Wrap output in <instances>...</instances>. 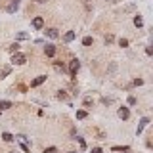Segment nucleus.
<instances>
[{
	"label": "nucleus",
	"mask_w": 153,
	"mask_h": 153,
	"mask_svg": "<svg viewBox=\"0 0 153 153\" xmlns=\"http://www.w3.org/2000/svg\"><path fill=\"white\" fill-rule=\"evenodd\" d=\"M25 61H27V57H25L23 54H19V52H15L14 56H12V63L14 65H23Z\"/></svg>",
	"instance_id": "f257e3e1"
},
{
	"label": "nucleus",
	"mask_w": 153,
	"mask_h": 153,
	"mask_svg": "<svg viewBox=\"0 0 153 153\" xmlns=\"http://www.w3.org/2000/svg\"><path fill=\"white\" fill-rule=\"evenodd\" d=\"M79 69H80V61H79V60H71V61H69V73L75 77Z\"/></svg>",
	"instance_id": "f03ea898"
},
{
	"label": "nucleus",
	"mask_w": 153,
	"mask_h": 153,
	"mask_svg": "<svg viewBox=\"0 0 153 153\" xmlns=\"http://www.w3.org/2000/svg\"><path fill=\"white\" fill-rule=\"evenodd\" d=\"M117 115H119V119H123V121H126L130 117V111H128V107H119V111H117Z\"/></svg>",
	"instance_id": "7ed1b4c3"
},
{
	"label": "nucleus",
	"mask_w": 153,
	"mask_h": 153,
	"mask_svg": "<svg viewBox=\"0 0 153 153\" xmlns=\"http://www.w3.org/2000/svg\"><path fill=\"white\" fill-rule=\"evenodd\" d=\"M44 80H46V75H38L37 79H33V80H31V86H33V88H35V86H40Z\"/></svg>",
	"instance_id": "20e7f679"
},
{
	"label": "nucleus",
	"mask_w": 153,
	"mask_h": 153,
	"mask_svg": "<svg viewBox=\"0 0 153 153\" xmlns=\"http://www.w3.org/2000/svg\"><path fill=\"white\" fill-rule=\"evenodd\" d=\"M44 52H46L48 57H54L56 56V46H54V44H46V46H44Z\"/></svg>",
	"instance_id": "39448f33"
},
{
	"label": "nucleus",
	"mask_w": 153,
	"mask_h": 153,
	"mask_svg": "<svg viewBox=\"0 0 153 153\" xmlns=\"http://www.w3.org/2000/svg\"><path fill=\"white\" fill-rule=\"evenodd\" d=\"M149 125V119L147 117H144V119H142V121H140V125H138V128H136V134H142V130L145 128V126Z\"/></svg>",
	"instance_id": "423d86ee"
},
{
	"label": "nucleus",
	"mask_w": 153,
	"mask_h": 153,
	"mask_svg": "<svg viewBox=\"0 0 153 153\" xmlns=\"http://www.w3.org/2000/svg\"><path fill=\"white\" fill-rule=\"evenodd\" d=\"M42 27H44V19H42L40 15L33 19V29H42Z\"/></svg>",
	"instance_id": "0eeeda50"
},
{
	"label": "nucleus",
	"mask_w": 153,
	"mask_h": 153,
	"mask_svg": "<svg viewBox=\"0 0 153 153\" xmlns=\"http://www.w3.org/2000/svg\"><path fill=\"white\" fill-rule=\"evenodd\" d=\"M44 33H46V37H48V38H57V37H60L57 29H54V27H52V29H46Z\"/></svg>",
	"instance_id": "6e6552de"
},
{
	"label": "nucleus",
	"mask_w": 153,
	"mask_h": 153,
	"mask_svg": "<svg viewBox=\"0 0 153 153\" xmlns=\"http://www.w3.org/2000/svg\"><path fill=\"white\" fill-rule=\"evenodd\" d=\"M75 37H77V35H75V31H69V33H65L63 40L65 42H71V40H75Z\"/></svg>",
	"instance_id": "1a4fd4ad"
},
{
	"label": "nucleus",
	"mask_w": 153,
	"mask_h": 153,
	"mask_svg": "<svg viewBox=\"0 0 153 153\" xmlns=\"http://www.w3.org/2000/svg\"><path fill=\"white\" fill-rule=\"evenodd\" d=\"M10 107H12V102H8V100H2L0 102V111L2 109H10Z\"/></svg>",
	"instance_id": "9d476101"
},
{
	"label": "nucleus",
	"mask_w": 153,
	"mask_h": 153,
	"mask_svg": "<svg viewBox=\"0 0 153 153\" xmlns=\"http://www.w3.org/2000/svg\"><path fill=\"white\" fill-rule=\"evenodd\" d=\"M92 42H94L92 37H84L82 38V46H92Z\"/></svg>",
	"instance_id": "9b49d317"
},
{
	"label": "nucleus",
	"mask_w": 153,
	"mask_h": 153,
	"mask_svg": "<svg viewBox=\"0 0 153 153\" xmlns=\"http://www.w3.org/2000/svg\"><path fill=\"white\" fill-rule=\"evenodd\" d=\"M14 138L15 136H12L10 132H4V134H2V140H4V142H14Z\"/></svg>",
	"instance_id": "f8f14e48"
},
{
	"label": "nucleus",
	"mask_w": 153,
	"mask_h": 153,
	"mask_svg": "<svg viewBox=\"0 0 153 153\" xmlns=\"http://www.w3.org/2000/svg\"><path fill=\"white\" fill-rule=\"evenodd\" d=\"M10 71H12V67H4V69L0 71V79H4V77H8Z\"/></svg>",
	"instance_id": "ddd939ff"
},
{
	"label": "nucleus",
	"mask_w": 153,
	"mask_h": 153,
	"mask_svg": "<svg viewBox=\"0 0 153 153\" xmlns=\"http://www.w3.org/2000/svg\"><path fill=\"white\" fill-rule=\"evenodd\" d=\"M6 10H8L10 14H14L15 10H17V2H12V4H10V6H8V8H6Z\"/></svg>",
	"instance_id": "4468645a"
},
{
	"label": "nucleus",
	"mask_w": 153,
	"mask_h": 153,
	"mask_svg": "<svg viewBox=\"0 0 153 153\" xmlns=\"http://www.w3.org/2000/svg\"><path fill=\"white\" fill-rule=\"evenodd\" d=\"M134 25H136V27H142V25H144V19L140 17V15H136V17H134Z\"/></svg>",
	"instance_id": "2eb2a0df"
},
{
	"label": "nucleus",
	"mask_w": 153,
	"mask_h": 153,
	"mask_svg": "<svg viewBox=\"0 0 153 153\" xmlns=\"http://www.w3.org/2000/svg\"><path fill=\"white\" fill-rule=\"evenodd\" d=\"M86 115H88V113L84 111V109H79V111H77V119H86Z\"/></svg>",
	"instance_id": "dca6fc26"
},
{
	"label": "nucleus",
	"mask_w": 153,
	"mask_h": 153,
	"mask_svg": "<svg viewBox=\"0 0 153 153\" xmlns=\"http://www.w3.org/2000/svg\"><path fill=\"white\" fill-rule=\"evenodd\" d=\"M10 52H12V54H15V52H19V44H17V42L10 46Z\"/></svg>",
	"instance_id": "f3484780"
},
{
	"label": "nucleus",
	"mask_w": 153,
	"mask_h": 153,
	"mask_svg": "<svg viewBox=\"0 0 153 153\" xmlns=\"http://www.w3.org/2000/svg\"><path fill=\"white\" fill-rule=\"evenodd\" d=\"M113 151H130V147H121V145H117V147H113Z\"/></svg>",
	"instance_id": "a211bd4d"
},
{
	"label": "nucleus",
	"mask_w": 153,
	"mask_h": 153,
	"mask_svg": "<svg viewBox=\"0 0 153 153\" xmlns=\"http://www.w3.org/2000/svg\"><path fill=\"white\" fill-rule=\"evenodd\" d=\"M44 153H57V147H54V145H52V147H46Z\"/></svg>",
	"instance_id": "6ab92c4d"
},
{
	"label": "nucleus",
	"mask_w": 153,
	"mask_h": 153,
	"mask_svg": "<svg viewBox=\"0 0 153 153\" xmlns=\"http://www.w3.org/2000/svg\"><path fill=\"white\" fill-rule=\"evenodd\" d=\"M17 38L19 40H25V38H29V35L27 33H17Z\"/></svg>",
	"instance_id": "aec40b11"
},
{
	"label": "nucleus",
	"mask_w": 153,
	"mask_h": 153,
	"mask_svg": "<svg viewBox=\"0 0 153 153\" xmlns=\"http://www.w3.org/2000/svg\"><path fill=\"white\" fill-rule=\"evenodd\" d=\"M119 46L126 48V46H128V40H126V38H121V40H119Z\"/></svg>",
	"instance_id": "412c9836"
},
{
	"label": "nucleus",
	"mask_w": 153,
	"mask_h": 153,
	"mask_svg": "<svg viewBox=\"0 0 153 153\" xmlns=\"http://www.w3.org/2000/svg\"><path fill=\"white\" fill-rule=\"evenodd\" d=\"M57 98H60V100H65V98H67V94H65L63 90H60V92H57Z\"/></svg>",
	"instance_id": "4be33fe9"
},
{
	"label": "nucleus",
	"mask_w": 153,
	"mask_h": 153,
	"mask_svg": "<svg viewBox=\"0 0 153 153\" xmlns=\"http://www.w3.org/2000/svg\"><path fill=\"white\" fill-rule=\"evenodd\" d=\"M128 105H136V98H134V96L128 98Z\"/></svg>",
	"instance_id": "5701e85b"
},
{
	"label": "nucleus",
	"mask_w": 153,
	"mask_h": 153,
	"mask_svg": "<svg viewBox=\"0 0 153 153\" xmlns=\"http://www.w3.org/2000/svg\"><path fill=\"white\" fill-rule=\"evenodd\" d=\"M111 42H113V35H107L105 37V44H111Z\"/></svg>",
	"instance_id": "b1692460"
},
{
	"label": "nucleus",
	"mask_w": 153,
	"mask_h": 153,
	"mask_svg": "<svg viewBox=\"0 0 153 153\" xmlns=\"http://www.w3.org/2000/svg\"><path fill=\"white\" fill-rule=\"evenodd\" d=\"M92 100H90V98H86V100H84V105H86V107H90V105H92Z\"/></svg>",
	"instance_id": "393cba45"
},
{
	"label": "nucleus",
	"mask_w": 153,
	"mask_h": 153,
	"mask_svg": "<svg viewBox=\"0 0 153 153\" xmlns=\"http://www.w3.org/2000/svg\"><path fill=\"white\" fill-rule=\"evenodd\" d=\"M77 140H79V144H80V147H82V149H84V147H86V142H84V140H82V138H77Z\"/></svg>",
	"instance_id": "a878e982"
},
{
	"label": "nucleus",
	"mask_w": 153,
	"mask_h": 153,
	"mask_svg": "<svg viewBox=\"0 0 153 153\" xmlns=\"http://www.w3.org/2000/svg\"><path fill=\"white\" fill-rule=\"evenodd\" d=\"M90 153H103V151H102V147H92V151H90Z\"/></svg>",
	"instance_id": "bb28decb"
},
{
	"label": "nucleus",
	"mask_w": 153,
	"mask_h": 153,
	"mask_svg": "<svg viewBox=\"0 0 153 153\" xmlns=\"http://www.w3.org/2000/svg\"><path fill=\"white\" fill-rule=\"evenodd\" d=\"M21 149H23L25 153H29V145H27V144H21Z\"/></svg>",
	"instance_id": "cd10ccee"
},
{
	"label": "nucleus",
	"mask_w": 153,
	"mask_h": 153,
	"mask_svg": "<svg viewBox=\"0 0 153 153\" xmlns=\"http://www.w3.org/2000/svg\"><path fill=\"white\" fill-rule=\"evenodd\" d=\"M134 84H136V86H140V84H144V80H142V79H136Z\"/></svg>",
	"instance_id": "c85d7f7f"
},
{
	"label": "nucleus",
	"mask_w": 153,
	"mask_h": 153,
	"mask_svg": "<svg viewBox=\"0 0 153 153\" xmlns=\"http://www.w3.org/2000/svg\"><path fill=\"white\" fill-rule=\"evenodd\" d=\"M35 2H38V4H44V2H46V0H35Z\"/></svg>",
	"instance_id": "c756f323"
},
{
	"label": "nucleus",
	"mask_w": 153,
	"mask_h": 153,
	"mask_svg": "<svg viewBox=\"0 0 153 153\" xmlns=\"http://www.w3.org/2000/svg\"><path fill=\"white\" fill-rule=\"evenodd\" d=\"M10 153H17V151H10Z\"/></svg>",
	"instance_id": "7c9ffc66"
},
{
	"label": "nucleus",
	"mask_w": 153,
	"mask_h": 153,
	"mask_svg": "<svg viewBox=\"0 0 153 153\" xmlns=\"http://www.w3.org/2000/svg\"><path fill=\"white\" fill-rule=\"evenodd\" d=\"M69 153H77V151H69Z\"/></svg>",
	"instance_id": "2f4dec72"
},
{
	"label": "nucleus",
	"mask_w": 153,
	"mask_h": 153,
	"mask_svg": "<svg viewBox=\"0 0 153 153\" xmlns=\"http://www.w3.org/2000/svg\"><path fill=\"white\" fill-rule=\"evenodd\" d=\"M14 2H19V0H14Z\"/></svg>",
	"instance_id": "473e14b6"
},
{
	"label": "nucleus",
	"mask_w": 153,
	"mask_h": 153,
	"mask_svg": "<svg viewBox=\"0 0 153 153\" xmlns=\"http://www.w3.org/2000/svg\"><path fill=\"white\" fill-rule=\"evenodd\" d=\"M86 2H90V0H86Z\"/></svg>",
	"instance_id": "72a5a7b5"
}]
</instances>
